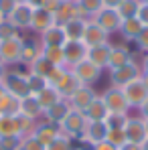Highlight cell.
<instances>
[{"label": "cell", "instance_id": "obj_1", "mask_svg": "<svg viewBox=\"0 0 148 150\" xmlns=\"http://www.w3.org/2000/svg\"><path fill=\"white\" fill-rule=\"evenodd\" d=\"M101 100L106 103V108H108V114L110 116H116V118H126L132 110H130V105H128V100H126V96H124V91L120 87H108L103 93H101Z\"/></svg>", "mask_w": 148, "mask_h": 150}, {"label": "cell", "instance_id": "obj_2", "mask_svg": "<svg viewBox=\"0 0 148 150\" xmlns=\"http://www.w3.org/2000/svg\"><path fill=\"white\" fill-rule=\"evenodd\" d=\"M2 87L6 89V93H10L12 98L23 100L26 96H30L28 91V79H26V71H16V69H8L4 79L0 81Z\"/></svg>", "mask_w": 148, "mask_h": 150}, {"label": "cell", "instance_id": "obj_3", "mask_svg": "<svg viewBox=\"0 0 148 150\" xmlns=\"http://www.w3.org/2000/svg\"><path fill=\"white\" fill-rule=\"evenodd\" d=\"M25 45V39L18 35L14 39H6L0 41V63L10 67V65H18L21 63V51Z\"/></svg>", "mask_w": 148, "mask_h": 150}, {"label": "cell", "instance_id": "obj_4", "mask_svg": "<svg viewBox=\"0 0 148 150\" xmlns=\"http://www.w3.org/2000/svg\"><path fill=\"white\" fill-rule=\"evenodd\" d=\"M140 75H142L140 63H136V61L132 59L128 65L110 71V85H112V87H124V85L132 83L134 79H140Z\"/></svg>", "mask_w": 148, "mask_h": 150}, {"label": "cell", "instance_id": "obj_5", "mask_svg": "<svg viewBox=\"0 0 148 150\" xmlns=\"http://www.w3.org/2000/svg\"><path fill=\"white\" fill-rule=\"evenodd\" d=\"M85 124H87L85 116H83L81 112L71 110V112L65 116V120L59 124V130H61L63 136L75 140V138H81V134H83V130H85Z\"/></svg>", "mask_w": 148, "mask_h": 150}, {"label": "cell", "instance_id": "obj_6", "mask_svg": "<svg viewBox=\"0 0 148 150\" xmlns=\"http://www.w3.org/2000/svg\"><path fill=\"white\" fill-rule=\"evenodd\" d=\"M124 134H126V140L132 142V144H142L146 140V128H144V120L140 116H132L128 114L126 120H124Z\"/></svg>", "mask_w": 148, "mask_h": 150}, {"label": "cell", "instance_id": "obj_7", "mask_svg": "<svg viewBox=\"0 0 148 150\" xmlns=\"http://www.w3.org/2000/svg\"><path fill=\"white\" fill-rule=\"evenodd\" d=\"M120 89L124 91V96H126V100H128L130 110H138V108L144 103V100L148 98V89H146V85L142 83V79H134L132 83L124 85Z\"/></svg>", "mask_w": 148, "mask_h": 150}, {"label": "cell", "instance_id": "obj_8", "mask_svg": "<svg viewBox=\"0 0 148 150\" xmlns=\"http://www.w3.org/2000/svg\"><path fill=\"white\" fill-rule=\"evenodd\" d=\"M96 98H98V93H96V89H93L91 85H79L73 93L67 98V101H69L71 110L81 112V114H83V112L87 110V105L96 100Z\"/></svg>", "mask_w": 148, "mask_h": 150}, {"label": "cell", "instance_id": "obj_9", "mask_svg": "<svg viewBox=\"0 0 148 150\" xmlns=\"http://www.w3.org/2000/svg\"><path fill=\"white\" fill-rule=\"evenodd\" d=\"M71 73L77 77V81L81 85H93L96 81H99V77H101V69L96 67L93 63H89L87 59H83L81 63H77V65L71 67Z\"/></svg>", "mask_w": 148, "mask_h": 150}, {"label": "cell", "instance_id": "obj_10", "mask_svg": "<svg viewBox=\"0 0 148 150\" xmlns=\"http://www.w3.org/2000/svg\"><path fill=\"white\" fill-rule=\"evenodd\" d=\"M108 130H110V124H108V122H87L79 140H81L83 144H87V146H93V144L106 140Z\"/></svg>", "mask_w": 148, "mask_h": 150}, {"label": "cell", "instance_id": "obj_11", "mask_svg": "<svg viewBox=\"0 0 148 150\" xmlns=\"http://www.w3.org/2000/svg\"><path fill=\"white\" fill-rule=\"evenodd\" d=\"M87 55V47L83 41H65L63 45V57H65V67L71 69L73 65L81 63Z\"/></svg>", "mask_w": 148, "mask_h": 150}, {"label": "cell", "instance_id": "obj_12", "mask_svg": "<svg viewBox=\"0 0 148 150\" xmlns=\"http://www.w3.org/2000/svg\"><path fill=\"white\" fill-rule=\"evenodd\" d=\"M93 21H96V23H98L106 33H110V35H112V33H118V30H120L124 18L118 14V10H116V8H101L98 14L93 16Z\"/></svg>", "mask_w": 148, "mask_h": 150}, {"label": "cell", "instance_id": "obj_13", "mask_svg": "<svg viewBox=\"0 0 148 150\" xmlns=\"http://www.w3.org/2000/svg\"><path fill=\"white\" fill-rule=\"evenodd\" d=\"M33 10H35V8H33L28 2H18L6 21H10L12 25L16 26L18 33H21V30H28V28H30V18H33Z\"/></svg>", "mask_w": 148, "mask_h": 150}, {"label": "cell", "instance_id": "obj_14", "mask_svg": "<svg viewBox=\"0 0 148 150\" xmlns=\"http://www.w3.org/2000/svg\"><path fill=\"white\" fill-rule=\"evenodd\" d=\"M81 41L85 43V47H93V45H101V43H110V33H106L93 18H89L87 25H85V33H83V39H81Z\"/></svg>", "mask_w": 148, "mask_h": 150}, {"label": "cell", "instance_id": "obj_15", "mask_svg": "<svg viewBox=\"0 0 148 150\" xmlns=\"http://www.w3.org/2000/svg\"><path fill=\"white\" fill-rule=\"evenodd\" d=\"M132 51L128 49L126 45H112L110 49V59H108V71H114V69H120L124 65H128L132 61Z\"/></svg>", "mask_w": 148, "mask_h": 150}, {"label": "cell", "instance_id": "obj_16", "mask_svg": "<svg viewBox=\"0 0 148 150\" xmlns=\"http://www.w3.org/2000/svg\"><path fill=\"white\" fill-rule=\"evenodd\" d=\"M33 134H35V138H37L41 144L49 146L55 138L61 136V130H59V126H57V124H51V122H47V120H39Z\"/></svg>", "mask_w": 148, "mask_h": 150}, {"label": "cell", "instance_id": "obj_17", "mask_svg": "<svg viewBox=\"0 0 148 150\" xmlns=\"http://www.w3.org/2000/svg\"><path fill=\"white\" fill-rule=\"evenodd\" d=\"M65 41H67V37H65V30L61 25H53L39 35V43L43 47H63Z\"/></svg>", "mask_w": 148, "mask_h": 150}, {"label": "cell", "instance_id": "obj_18", "mask_svg": "<svg viewBox=\"0 0 148 150\" xmlns=\"http://www.w3.org/2000/svg\"><path fill=\"white\" fill-rule=\"evenodd\" d=\"M110 49H112V43H101V45H93V47H87V55L85 59L89 63H93L96 67H99L101 71L108 67V59H110Z\"/></svg>", "mask_w": 148, "mask_h": 150}, {"label": "cell", "instance_id": "obj_19", "mask_svg": "<svg viewBox=\"0 0 148 150\" xmlns=\"http://www.w3.org/2000/svg\"><path fill=\"white\" fill-rule=\"evenodd\" d=\"M73 16H79V18H87L79 8H77V4H75V0H69V2H61V6L57 8V12L53 14V21H55V25H65L69 18H73Z\"/></svg>", "mask_w": 148, "mask_h": 150}, {"label": "cell", "instance_id": "obj_20", "mask_svg": "<svg viewBox=\"0 0 148 150\" xmlns=\"http://www.w3.org/2000/svg\"><path fill=\"white\" fill-rule=\"evenodd\" d=\"M79 85H81V83H79V81H77V77L71 73V69H65V71H63V75L59 77V81H57L53 87L59 91V96H61L63 100H67V98L73 93Z\"/></svg>", "mask_w": 148, "mask_h": 150}, {"label": "cell", "instance_id": "obj_21", "mask_svg": "<svg viewBox=\"0 0 148 150\" xmlns=\"http://www.w3.org/2000/svg\"><path fill=\"white\" fill-rule=\"evenodd\" d=\"M55 25V21H53V14L47 12L45 8H35L33 10V18H30V28L28 30H33V33H43V30H47L49 26Z\"/></svg>", "mask_w": 148, "mask_h": 150}, {"label": "cell", "instance_id": "obj_22", "mask_svg": "<svg viewBox=\"0 0 148 150\" xmlns=\"http://www.w3.org/2000/svg\"><path fill=\"white\" fill-rule=\"evenodd\" d=\"M71 112V105H69V101L67 100H59L55 105H51L49 110L43 114V120H47L51 124H61L63 120H65V116Z\"/></svg>", "mask_w": 148, "mask_h": 150}, {"label": "cell", "instance_id": "obj_23", "mask_svg": "<svg viewBox=\"0 0 148 150\" xmlns=\"http://www.w3.org/2000/svg\"><path fill=\"white\" fill-rule=\"evenodd\" d=\"M87 21L89 18H79V16H73V18H69L63 26V30H65V37H67V41H81L83 39V33H85V25H87Z\"/></svg>", "mask_w": 148, "mask_h": 150}, {"label": "cell", "instance_id": "obj_24", "mask_svg": "<svg viewBox=\"0 0 148 150\" xmlns=\"http://www.w3.org/2000/svg\"><path fill=\"white\" fill-rule=\"evenodd\" d=\"M83 116H85L87 122H106L108 120L110 114H108V108H106V103L101 100V96H98L96 100L87 105V110L83 112Z\"/></svg>", "mask_w": 148, "mask_h": 150}, {"label": "cell", "instance_id": "obj_25", "mask_svg": "<svg viewBox=\"0 0 148 150\" xmlns=\"http://www.w3.org/2000/svg\"><path fill=\"white\" fill-rule=\"evenodd\" d=\"M21 116H25L28 120H35V122L43 120V110H41L35 96H26L21 100Z\"/></svg>", "mask_w": 148, "mask_h": 150}, {"label": "cell", "instance_id": "obj_26", "mask_svg": "<svg viewBox=\"0 0 148 150\" xmlns=\"http://www.w3.org/2000/svg\"><path fill=\"white\" fill-rule=\"evenodd\" d=\"M43 55V49H41V43H35V41H25L23 45V51H21V65H25L26 69Z\"/></svg>", "mask_w": 148, "mask_h": 150}, {"label": "cell", "instance_id": "obj_27", "mask_svg": "<svg viewBox=\"0 0 148 150\" xmlns=\"http://www.w3.org/2000/svg\"><path fill=\"white\" fill-rule=\"evenodd\" d=\"M35 98H37V101H39V105H41L43 114H45V112L49 110L51 105H55V103H57L59 100H63V98L59 96V91H57V89H55L53 85H47V87H45L43 91H39V93H37Z\"/></svg>", "mask_w": 148, "mask_h": 150}, {"label": "cell", "instance_id": "obj_28", "mask_svg": "<svg viewBox=\"0 0 148 150\" xmlns=\"http://www.w3.org/2000/svg\"><path fill=\"white\" fill-rule=\"evenodd\" d=\"M142 30V23L134 16V18H126L122 21V26H120V35H122L124 41H134L136 37H138V33Z\"/></svg>", "mask_w": 148, "mask_h": 150}, {"label": "cell", "instance_id": "obj_29", "mask_svg": "<svg viewBox=\"0 0 148 150\" xmlns=\"http://www.w3.org/2000/svg\"><path fill=\"white\" fill-rule=\"evenodd\" d=\"M21 114V100L4 93L0 98V116H18Z\"/></svg>", "mask_w": 148, "mask_h": 150}, {"label": "cell", "instance_id": "obj_30", "mask_svg": "<svg viewBox=\"0 0 148 150\" xmlns=\"http://www.w3.org/2000/svg\"><path fill=\"white\" fill-rule=\"evenodd\" d=\"M0 136H21L16 116H0Z\"/></svg>", "mask_w": 148, "mask_h": 150}, {"label": "cell", "instance_id": "obj_31", "mask_svg": "<svg viewBox=\"0 0 148 150\" xmlns=\"http://www.w3.org/2000/svg\"><path fill=\"white\" fill-rule=\"evenodd\" d=\"M77 8L87 16V18H93L99 10L103 8V0H75Z\"/></svg>", "mask_w": 148, "mask_h": 150}, {"label": "cell", "instance_id": "obj_32", "mask_svg": "<svg viewBox=\"0 0 148 150\" xmlns=\"http://www.w3.org/2000/svg\"><path fill=\"white\" fill-rule=\"evenodd\" d=\"M43 57L51 61L55 67H65V57H63V47H43Z\"/></svg>", "mask_w": 148, "mask_h": 150}, {"label": "cell", "instance_id": "obj_33", "mask_svg": "<svg viewBox=\"0 0 148 150\" xmlns=\"http://www.w3.org/2000/svg\"><path fill=\"white\" fill-rule=\"evenodd\" d=\"M53 67H55V65H53L51 61H47V59L41 55V57H39V59H37V61L26 69V71H28V73H35V75H41V77H45V79H47L49 73L53 71Z\"/></svg>", "mask_w": 148, "mask_h": 150}, {"label": "cell", "instance_id": "obj_34", "mask_svg": "<svg viewBox=\"0 0 148 150\" xmlns=\"http://www.w3.org/2000/svg\"><path fill=\"white\" fill-rule=\"evenodd\" d=\"M106 140H108L112 146H116L118 150H120L124 144L128 142V140H126V134H124V128H122V126H110Z\"/></svg>", "mask_w": 148, "mask_h": 150}, {"label": "cell", "instance_id": "obj_35", "mask_svg": "<svg viewBox=\"0 0 148 150\" xmlns=\"http://www.w3.org/2000/svg\"><path fill=\"white\" fill-rule=\"evenodd\" d=\"M138 8H140V0H122V4L116 10H118V14L126 21V18H134L136 12H138Z\"/></svg>", "mask_w": 148, "mask_h": 150}, {"label": "cell", "instance_id": "obj_36", "mask_svg": "<svg viewBox=\"0 0 148 150\" xmlns=\"http://www.w3.org/2000/svg\"><path fill=\"white\" fill-rule=\"evenodd\" d=\"M26 79H28V91H30V96H37L39 91H43V89L49 85V81H47L45 77L28 73V71H26Z\"/></svg>", "mask_w": 148, "mask_h": 150}, {"label": "cell", "instance_id": "obj_37", "mask_svg": "<svg viewBox=\"0 0 148 150\" xmlns=\"http://www.w3.org/2000/svg\"><path fill=\"white\" fill-rule=\"evenodd\" d=\"M21 33H18V28L12 25L10 21H2L0 23V41H6V39H14V37H18Z\"/></svg>", "mask_w": 148, "mask_h": 150}, {"label": "cell", "instance_id": "obj_38", "mask_svg": "<svg viewBox=\"0 0 148 150\" xmlns=\"http://www.w3.org/2000/svg\"><path fill=\"white\" fill-rule=\"evenodd\" d=\"M45 150H73V140L61 134L59 138H55L51 142L49 146H45Z\"/></svg>", "mask_w": 148, "mask_h": 150}, {"label": "cell", "instance_id": "obj_39", "mask_svg": "<svg viewBox=\"0 0 148 150\" xmlns=\"http://www.w3.org/2000/svg\"><path fill=\"white\" fill-rule=\"evenodd\" d=\"M23 136H0V150H21Z\"/></svg>", "mask_w": 148, "mask_h": 150}, {"label": "cell", "instance_id": "obj_40", "mask_svg": "<svg viewBox=\"0 0 148 150\" xmlns=\"http://www.w3.org/2000/svg\"><path fill=\"white\" fill-rule=\"evenodd\" d=\"M16 120H18V130H21V136H28V134H33L35 132V128H37V122L35 120H28L25 116H16Z\"/></svg>", "mask_w": 148, "mask_h": 150}, {"label": "cell", "instance_id": "obj_41", "mask_svg": "<svg viewBox=\"0 0 148 150\" xmlns=\"http://www.w3.org/2000/svg\"><path fill=\"white\" fill-rule=\"evenodd\" d=\"M21 150H45V144H41V142L35 138V134H28V136H23Z\"/></svg>", "mask_w": 148, "mask_h": 150}, {"label": "cell", "instance_id": "obj_42", "mask_svg": "<svg viewBox=\"0 0 148 150\" xmlns=\"http://www.w3.org/2000/svg\"><path fill=\"white\" fill-rule=\"evenodd\" d=\"M134 43H136V47L142 51V53H148V26H142V30L134 39Z\"/></svg>", "mask_w": 148, "mask_h": 150}, {"label": "cell", "instance_id": "obj_43", "mask_svg": "<svg viewBox=\"0 0 148 150\" xmlns=\"http://www.w3.org/2000/svg\"><path fill=\"white\" fill-rule=\"evenodd\" d=\"M14 6H16L14 0H0V16L2 18H8L10 12L14 10Z\"/></svg>", "mask_w": 148, "mask_h": 150}, {"label": "cell", "instance_id": "obj_44", "mask_svg": "<svg viewBox=\"0 0 148 150\" xmlns=\"http://www.w3.org/2000/svg\"><path fill=\"white\" fill-rule=\"evenodd\" d=\"M136 18L142 23V26H148V2H140V8L136 12Z\"/></svg>", "mask_w": 148, "mask_h": 150}, {"label": "cell", "instance_id": "obj_45", "mask_svg": "<svg viewBox=\"0 0 148 150\" xmlns=\"http://www.w3.org/2000/svg\"><path fill=\"white\" fill-rule=\"evenodd\" d=\"M59 6H61V2H59V0H45V2H43V6H41V8H45V10H47V12H51V14H55V12H57V8H59Z\"/></svg>", "mask_w": 148, "mask_h": 150}, {"label": "cell", "instance_id": "obj_46", "mask_svg": "<svg viewBox=\"0 0 148 150\" xmlns=\"http://www.w3.org/2000/svg\"><path fill=\"white\" fill-rule=\"evenodd\" d=\"M89 150H118L116 146H112L108 140H103V142H98V144H93Z\"/></svg>", "mask_w": 148, "mask_h": 150}, {"label": "cell", "instance_id": "obj_47", "mask_svg": "<svg viewBox=\"0 0 148 150\" xmlns=\"http://www.w3.org/2000/svg\"><path fill=\"white\" fill-rule=\"evenodd\" d=\"M138 116H140L142 120H148V98L144 100V103L138 108Z\"/></svg>", "mask_w": 148, "mask_h": 150}, {"label": "cell", "instance_id": "obj_48", "mask_svg": "<svg viewBox=\"0 0 148 150\" xmlns=\"http://www.w3.org/2000/svg\"><path fill=\"white\" fill-rule=\"evenodd\" d=\"M122 0H103V8H118Z\"/></svg>", "mask_w": 148, "mask_h": 150}, {"label": "cell", "instance_id": "obj_49", "mask_svg": "<svg viewBox=\"0 0 148 150\" xmlns=\"http://www.w3.org/2000/svg\"><path fill=\"white\" fill-rule=\"evenodd\" d=\"M120 150H140V144H132V142H126Z\"/></svg>", "mask_w": 148, "mask_h": 150}, {"label": "cell", "instance_id": "obj_50", "mask_svg": "<svg viewBox=\"0 0 148 150\" xmlns=\"http://www.w3.org/2000/svg\"><path fill=\"white\" fill-rule=\"evenodd\" d=\"M140 69L142 71H148V53H144V59L140 61Z\"/></svg>", "mask_w": 148, "mask_h": 150}, {"label": "cell", "instance_id": "obj_51", "mask_svg": "<svg viewBox=\"0 0 148 150\" xmlns=\"http://www.w3.org/2000/svg\"><path fill=\"white\" fill-rule=\"evenodd\" d=\"M43 2H45V0H28V4H30L33 8H41V6H43Z\"/></svg>", "mask_w": 148, "mask_h": 150}, {"label": "cell", "instance_id": "obj_52", "mask_svg": "<svg viewBox=\"0 0 148 150\" xmlns=\"http://www.w3.org/2000/svg\"><path fill=\"white\" fill-rule=\"evenodd\" d=\"M6 71H8V67H6V65H2V63H0V81H2V79H4V75H6Z\"/></svg>", "mask_w": 148, "mask_h": 150}, {"label": "cell", "instance_id": "obj_53", "mask_svg": "<svg viewBox=\"0 0 148 150\" xmlns=\"http://www.w3.org/2000/svg\"><path fill=\"white\" fill-rule=\"evenodd\" d=\"M140 79H142V83L146 85V89H148V71H142V75H140Z\"/></svg>", "mask_w": 148, "mask_h": 150}, {"label": "cell", "instance_id": "obj_54", "mask_svg": "<svg viewBox=\"0 0 148 150\" xmlns=\"http://www.w3.org/2000/svg\"><path fill=\"white\" fill-rule=\"evenodd\" d=\"M140 150H148V138L142 142V144H140Z\"/></svg>", "mask_w": 148, "mask_h": 150}, {"label": "cell", "instance_id": "obj_55", "mask_svg": "<svg viewBox=\"0 0 148 150\" xmlns=\"http://www.w3.org/2000/svg\"><path fill=\"white\" fill-rule=\"evenodd\" d=\"M4 93H6V89H4V87H2V83H0V98H2Z\"/></svg>", "mask_w": 148, "mask_h": 150}, {"label": "cell", "instance_id": "obj_56", "mask_svg": "<svg viewBox=\"0 0 148 150\" xmlns=\"http://www.w3.org/2000/svg\"><path fill=\"white\" fill-rule=\"evenodd\" d=\"M144 128H146V136H148V120H144Z\"/></svg>", "mask_w": 148, "mask_h": 150}, {"label": "cell", "instance_id": "obj_57", "mask_svg": "<svg viewBox=\"0 0 148 150\" xmlns=\"http://www.w3.org/2000/svg\"><path fill=\"white\" fill-rule=\"evenodd\" d=\"M14 2H16V4H18V2H28V0H14Z\"/></svg>", "mask_w": 148, "mask_h": 150}, {"label": "cell", "instance_id": "obj_58", "mask_svg": "<svg viewBox=\"0 0 148 150\" xmlns=\"http://www.w3.org/2000/svg\"><path fill=\"white\" fill-rule=\"evenodd\" d=\"M73 150H85V148H73Z\"/></svg>", "mask_w": 148, "mask_h": 150}, {"label": "cell", "instance_id": "obj_59", "mask_svg": "<svg viewBox=\"0 0 148 150\" xmlns=\"http://www.w3.org/2000/svg\"><path fill=\"white\" fill-rule=\"evenodd\" d=\"M2 21H4V18H2V16H0V23H2Z\"/></svg>", "mask_w": 148, "mask_h": 150}, {"label": "cell", "instance_id": "obj_60", "mask_svg": "<svg viewBox=\"0 0 148 150\" xmlns=\"http://www.w3.org/2000/svg\"><path fill=\"white\" fill-rule=\"evenodd\" d=\"M140 2H148V0H140Z\"/></svg>", "mask_w": 148, "mask_h": 150}]
</instances>
